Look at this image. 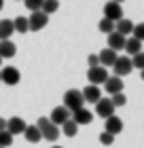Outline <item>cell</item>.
<instances>
[{
    "instance_id": "1",
    "label": "cell",
    "mask_w": 144,
    "mask_h": 148,
    "mask_svg": "<svg viewBox=\"0 0 144 148\" xmlns=\"http://www.w3.org/2000/svg\"><path fill=\"white\" fill-rule=\"evenodd\" d=\"M36 127L40 129L43 140H47V142H55V140L61 136V129H59L57 125H53L51 119H47V116H40V119L36 121Z\"/></svg>"
},
{
    "instance_id": "2",
    "label": "cell",
    "mask_w": 144,
    "mask_h": 148,
    "mask_svg": "<svg viewBox=\"0 0 144 148\" xmlns=\"http://www.w3.org/2000/svg\"><path fill=\"white\" fill-rule=\"evenodd\" d=\"M64 106L70 112H76L81 108H85V97H83V91L79 89H70L64 93Z\"/></svg>"
},
{
    "instance_id": "3",
    "label": "cell",
    "mask_w": 144,
    "mask_h": 148,
    "mask_svg": "<svg viewBox=\"0 0 144 148\" xmlns=\"http://www.w3.org/2000/svg\"><path fill=\"white\" fill-rule=\"evenodd\" d=\"M108 70L104 68V66H95V68H89L87 70V78H89V85H104L106 80H108Z\"/></svg>"
},
{
    "instance_id": "4",
    "label": "cell",
    "mask_w": 144,
    "mask_h": 148,
    "mask_svg": "<svg viewBox=\"0 0 144 148\" xmlns=\"http://www.w3.org/2000/svg\"><path fill=\"white\" fill-rule=\"evenodd\" d=\"M28 19H30V32H40V30L47 28V23H49V15L43 13V11H34Z\"/></svg>"
},
{
    "instance_id": "5",
    "label": "cell",
    "mask_w": 144,
    "mask_h": 148,
    "mask_svg": "<svg viewBox=\"0 0 144 148\" xmlns=\"http://www.w3.org/2000/svg\"><path fill=\"white\" fill-rule=\"evenodd\" d=\"M104 17L116 23L119 19H123V6H121L119 2H114V0L106 2V4H104Z\"/></svg>"
},
{
    "instance_id": "6",
    "label": "cell",
    "mask_w": 144,
    "mask_h": 148,
    "mask_svg": "<svg viewBox=\"0 0 144 148\" xmlns=\"http://www.w3.org/2000/svg\"><path fill=\"white\" fill-rule=\"evenodd\" d=\"M112 70H114V76H125V74H129L134 70V64H132V57H116V62L112 66Z\"/></svg>"
},
{
    "instance_id": "7",
    "label": "cell",
    "mask_w": 144,
    "mask_h": 148,
    "mask_svg": "<svg viewBox=\"0 0 144 148\" xmlns=\"http://www.w3.org/2000/svg\"><path fill=\"white\" fill-rule=\"evenodd\" d=\"M0 76H2V83L9 85V87L17 85L19 80H21V74H19V70L13 68V66H6V68H2V70H0Z\"/></svg>"
},
{
    "instance_id": "8",
    "label": "cell",
    "mask_w": 144,
    "mask_h": 148,
    "mask_svg": "<svg viewBox=\"0 0 144 148\" xmlns=\"http://www.w3.org/2000/svg\"><path fill=\"white\" fill-rule=\"evenodd\" d=\"M125 40H127V36H123V34H119V32H110V34H106V42H108V47H110L112 51H125Z\"/></svg>"
},
{
    "instance_id": "9",
    "label": "cell",
    "mask_w": 144,
    "mask_h": 148,
    "mask_svg": "<svg viewBox=\"0 0 144 148\" xmlns=\"http://www.w3.org/2000/svg\"><path fill=\"white\" fill-rule=\"evenodd\" d=\"M25 127H28V125H25V121L21 116H13V119L6 121V131H9L13 138H15V136H23Z\"/></svg>"
},
{
    "instance_id": "10",
    "label": "cell",
    "mask_w": 144,
    "mask_h": 148,
    "mask_svg": "<svg viewBox=\"0 0 144 148\" xmlns=\"http://www.w3.org/2000/svg\"><path fill=\"white\" fill-rule=\"evenodd\" d=\"M98 57H100V66H104V68H112L114 62H116V57H119V53L112 51L110 47H106V49H102L98 53Z\"/></svg>"
},
{
    "instance_id": "11",
    "label": "cell",
    "mask_w": 144,
    "mask_h": 148,
    "mask_svg": "<svg viewBox=\"0 0 144 148\" xmlns=\"http://www.w3.org/2000/svg\"><path fill=\"white\" fill-rule=\"evenodd\" d=\"M95 112H98V116H102V119L112 116V114H114V106L110 102V97H102L100 102L95 104Z\"/></svg>"
},
{
    "instance_id": "12",
    "label": "cell",
    "mask_w": 144,
    "mask_h": 148,
    "mask_svg": "<svg viewBox=\"0 0 144 148\" xmlns=\"http://www.w3.org/2000/svg\"><path fill=\"white\" fill-rule=\"evenodd\" d=\"M51 123L53 125H57V127H61L66 123L68 119H70V110L66 108V106H57V108H53V112H51Z\"/></svg>"
},
{
    "instance_id": "13",
    "label": "cell",
    "mask_w": 144,
    "mask_h": 148,
    "mask_svg": "<svg viewBox=\"0 0 144 148\" xmlns=\"http://www.w3.org/2000/svg\"><path fill=\"white\" fill-rule=\"evenodd\" d=\"M83 97H85V102H89V104H98L100 99H102L100 87L98 85H87L85 89H83Z\"/></svg>"
},
{
    "instance_id": "14",
    "label": "cell",
    "mask_w": 144,
    "mask_h": 148,
    "mask_svg": "<svg viewBox=\"0 0 144 148\" xmlns=\"http://www.w3.org/2000/svg\"><path fill=\"white\" fill-rule=\"evenodd\" d=\"M104 89L106 93H110V95H114V93H121L123 91V78L121 76H108V80L104 83Z\"/></svg>"
},
{
    "instance_id": "15",
    "label": "cell",
    "mask_w": 144,
    "mask_h": 148,
    "mask_svg": "<svg viewBox=\"0 0 144 148\" xmlns=\"http://www.w3.org/2000/svg\"><path fill=\"white\" fill-rule=\"evenodd\" d=\"M106 121V129L104 131H108V133H112V136H116V133H121L123 131V121L119 119V116H114V114H112V116H108V119H104Z\"/></svg>"
},
{
    "instance_id": "16",
    "label": "cell",
    "mask_w": 144,
    "mask_h": 148,
    "mask_svg": "<svg viewBox=\"0 0 144 148\" xmlns=\"http://www.w3.org/2000/svg\"><path fill=\"white\" fill-rule=\"evenodd\" d=\"M72 119H74V123H76V125H89L93 121V112L87 110V108H81L76 112H72Z\"/></svg>"
},
{
    "instance_id": "17",
    "label": "cell",
    "mask_w": 144,
    "mask_h": 148,
    "mask_svg": "<svg viewBox=\"0 0 144 148\" xmlns=\"http://www.w3.org/2000/svg\"><path fill=\"white\" fill-rule=\"evenodd\" d=\"M15 53H17V47L13 40H0V57L2 59L15 57Z\"/></svg>"
},
{
    "instance_id": "18",
    "label": "cell",
    "mask_w": 144,
    "mask_h": 148,
    "mask_svg": "<svg viewBox=\"0 0 144 148\" xmlns=\"http://www.w3.org/2000/svg\"><path fill=\"white\" fill-rule=\"evenodd\" d=\"M23 138L28 140L30 144H38L40 140H43V133H40V129L36 125H28V127H25V131H23Z\"/></svg>"
},
{
    "instance_id": "19",
    "label": "cell",
    "mask_w": 144,
    "mask_h": 148,
    "mask_svg": "<svg viewBox=\"0 0 144 148\" xmlns=\"http://www.w3.org/2000/svg\"><path fill=\"white\" fill-rule=\"evenodd\" d=\"M142 51V40H138L136 36H132V38H127L125 40V53L129 57H134L136 53H140Z\"/></svg>"
},
{
    "instance_id": "20",
    "label": "cell",
    "mask_w": 144,
    "mask_h": 148,
    "mask_svg": "<svg viewBox=\"0 0 144 148\" xmlns=\"http://www.w3.org/2000/svg\"><path fill=\"white\" fill-rule=\"evenodd\" d=\"M13 32H15V25L11 19H0V40H9Z\"/></svg>"
},
{
    "instance_id": "21",
    "label": "cell",
    "mask_w": 144,
    "mask_h": 148,
    "mask_svg": "<svg viewBox=\"0 0 144 148\" xmlns=\"http://www.w3.org/2000/svg\"><path fill=\"white\" fill-rule=\"evenodd\" d=\"M134 25L136 23H132L129 19L123 17V19H119V21L114 23V30L119 32V34H123V36H129V34H134Z\"/></svg>"
},
{
    "instance_id": "22",
    "label": "cell",
    "mask_w": 144,
    "mask_h": 148,
    "mask_svg": "<svg viewBox=\"0 0 144 148\" xmlns=\"http://www.w3.org/2000/svg\"><path fill=\"white\" fill-rule=\"evenodd\" d=\"M59 129H61V133H64L66 138H74V136L79 133V125L74 123V119H68L66 123L59 127Z\"/></svg>"
},
{
    "instance_id": "23",
    "label": "cell",
    "mask_w": 144,
    "mask_h": 148,
    "mask_svg": "<svg viewBox=\"0 0 144 148\" xmlns=\"http://www.w3.org/2000/svg\"><path fill=\"white\" fill-rule=\"evenodd\" d=\"M13 25H15V32H19V34L30 32V19L28 17H15L13 19Z\"/></svg>"
},
{
    "instance_id": "24",
    "label": "cell",
    "mask_w": 144,
    "mask_h": 148,
    "mask_svg": "<svg viewBox=\"0 0 144 148\" xmlns=\"http://www.w3.org/2000/svg\"><path fill=\"white\" fill-rule=\"evenodd\" d=\"M57 9H59V2H57V0H45V2H43V9H40V11L47 13V15H53Z\"/></svg>"
},
{
    "instance_id": "25",
    "label": "cell",
    "mask_w": 144,
    "mask_h": 148,
    "mask_svg": "<svg viewBox=\"0 0 144 148\" xmlns=\"http://www.w3.org/2000/svg\"><path fill=\"white\" fill-rule=\"evenodd\" d=\"M98 30L104 32V34H110V32H114V21H110V19L102 17V21L98 23Z\"/></svg>"
},
{
    "instance_id": "26",
    "label": "cell",
    "mask_w": 144,
    "mask_h": 148,
    "mask_svg": "<svg viewBox=\"0 0 144 148\" xmlns=\"http://www.w3.org/2000/svg\"><path fill=\"white\" fill-rule=\"evenodd\" d=\"M110 102H112V106L114 108H121V106H125L127 104V97H125V93H114V95H110Z\"/></svg>"
},
{
    "instance_id": "27",
    "label": "cell",
    "mask_w": 144,
    "mask_h": 148,
    "mask_svg": "<svg viewBox=\"0 0 144 148\" xmlns=\"http://www.w3.org/2000/svg\"><path fill=\"white\" fill-rule=\"evenodd\" d=\"M13 144V136H11V133L9 131H0V146H2V148H9Z\"/></svg>"
},
{
    "instance_id": "28",
    "label": "cell",
    "mask_w": 144,
    "mask_h": 148,
    "mask_svg": "<svg viewBox=\"0 0 144 148\" xmlns=\"http://www.w3.org/2000/svg\"><path fill=\"white\" fill-rule=\"evenodd\" d=\"M132 64H134V68H138V70H144V51L136 53V55L132 57Z\"/></svg>"
},
{
    "instance_id": "29",
    "label": "cell",
    "mask_w": 144,
    "mask_h": 148,
    "mask_svg": "<svg viewBox=\"0 0 144 148\" xmlns=\"http://www.w3.org/2000/svg\"><path fill=\"white\" fill-rule=\"evenodd\" d=\"M23 2H25V9H30V11L34 13V11H40V9H43V2H45V0H23Z\"/></svg>"
},
{
    "instance_id": "30",
    "label": "cell",
    "mask_w": 144,
    "mask_h": 148,
    "mask_svg": "<svg viewBox=\"0 0 144 148\" xmlns=\"http://www.w3.org/2000/svg\"><path fill=\"white\" fill-rule=\"evenodd\" d=\"M132 36H136L138 40H142V42H144V21L134 25V34H132Z\"/></svg>"
},
{
    "instance_id": "31",
    "label": "cell",
    "mask_w": 144,
    "mask_h": 148,
    "mask_svg": "<svg viewBox=\"0 0 144 148\" xmlns=\"http://www.w3.org/2000/svg\"><path fill=\"white\" fill-rule=\"evenodd\" d=\"M100 142L104 146H110L114 142V136H112V133H108V131H104V133H100Z\"/></svg>"
},
{
    "instance_id": "32",
    "label": "cell",
    "mask_w": 144,
    "mask_h": 148,
    "mask_svg": "<svg viewBox=\"0 0 144 148\" xmlns=\"http://www.w3.org/2000/svg\"><path fill=\"white\" fill-rule=\"evenodd\" d=\"M87 64H89V68H95V66H100V57L95 55V53H91V55L87 57Z\"/></svg>"
},
{
    "instance_id": "33",
    "label": "cell",
    "mask_w": 144,
    "mask_h": 148,
    "mask_svg": "<svg viewBox=\"0 0 144 148\" xmlns=\"http://www.w3.org/2000/svg\"><path fill=\"white\" fill-rule=\"evenodd\" d=\"M4 129H6V121L0 116V131H4Z\"/></svg>"
},
{
    "instance_id": "34",
    "label": "cell",
    "mask_w": 144,
    "mask_h": 148,
    "mask_svg": "<svg viewBox=\"0 0 144 148\" xmlns=\"http://www.w3.org/2000/svg\"><path fill=\"white\" fill-rule=\"evenodd\" d=\"M140 76H142V80H144V70H140Z\"/></svg>"
},
{
    "instance_id": "35",
    "label": "cell",
    "mask_w": 144,
    "mask_h": 148,
    "mask_svg": "<svg viewBox=\"0 0 144 148\" xmlns=\"http://www.w3.org/2000/svg\"><path fill=\"white\" fill-rule=\"evenodd\" d=\"M114 2H119V4H123V2H125V0H114Z\"/></svg>"
},
{
    "instance_id": "36",
    "label": "cell",
    "mask_w": 144,
    "mask_h": 148,
    "mask_svg": "<svg viewBox=\"0 0 144 148\" xmlns=\"http://www.w3.org/2000/svg\"><path fill=\"white\" fill-rule=\"evenodd\" d=\"M2 6H4V0H0V9H2Z\"/></svg>"
},
{
    "instance_id": "37",
    "label": "cell",
    "mask_w": 144,
    "mask_h": 148,
    "mask_svg": "<svg viewBox=\"0 0 144 148\" xmlns=\"http://www.w3.org/2000/svg\"><path fill=\"white\" fill-rule=\"evenodd\" d=\"M51 148H64V146H51Z\"/></svg>"
},
{
    "instance_id": "38",
    "label": "cell",
    "mask_w": 144,
    "mask_h": 148,
    "mask_svg": "<svg viewBox=\"0 0 144 148\" xmlns=\"http://www.w3.org/2000/svg\"><path fill=\"white\" fill-rule=\"evenodd\" d=\"M0 64H2V57H0Z\"/></svg>"
},
{
    "instance_id": "39",
    "label": "cell",
    "mask_w": 144,
    "mask_h": 148,
    "mask_svg": "<svg viewBox=\"0 0 144 148\" xmlns=\"http://www.w3.org/2000/svg\"><path fill=\"white\" fill-rule=\"evenodd\" d=\"M0 83H2V76H0Z\"/></svg>"
},
{
    "instance_id": "40",
    "label": "cell",
    "mask_w": 144,
    "mask_h": 148,
    "mask_svg": "<svg viewBox=\"0 0 144 148\" xmlns=\"http://www.w3.org/2000/svg\"><path fill=\"white\" fill-rule=\"evenodd\" d=\"M0 148H2V146H0Z\"/></svg>"
}]
</instances>
